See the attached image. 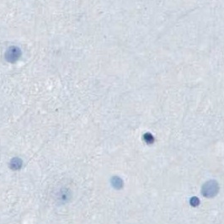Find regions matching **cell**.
Listing matches in <instances>:
<instances>
[{"label":"cell","mask_w":224,"mask_h":224,"mask_svg":"<svg viewBox=\"0 0 224 224\" xmlns=\"http://www.w3.org/2000/svg\"><path fill=\"white\" fill-rule=\"evenodd\" d=\"M218 192V185L216 181L211 180L206 182L202 187V194L205 197H213Z\"/></svg>","instance_id":"1"},{"label":"cell","mask_w":224,"mask_h":224,"mask_svg":"<svg viewBox=\"0 0 224 224\" xmlns=\"http://www.w3.org/2000/svg\"><path fill=\"white\" fill-rule=\"evenodd\" d=\"M20 56V50L16 46H12L7 51L5 58L7 61L10 62H16Z\"/></svg>","instance_id":"2"},{"label":"cell","mask_w":224,"mask_h":224,"mask_svg":"<svg viewBox=\"0 0 224 224\" xmlns=\"http://www.w3.org/2000/svg\"><path fill=\"white\" fill-rule=\"evenodd\" d=\"M113 185H115V187H116V188H120V187L122 185V182L121 180V179L116 177V178L113 179Z\"/></svg>","instance_id":"3"},{"label":"cell","mask_w":224,"mask_h":224,"mask_svg":"<svg viewBox=\"0 0 224 224\" xmlns=\"http://www.w3.org/2000/svg\"><path fill=\"white\" fill-rule=\"evenodd\" d=\"M144 139H145V142L148 143V144L153 143V138L152 137V135H150V134H146L144 136Z\"/></svg>","instance_id":"4"},{"label":"cell","mask_w":224,"mask_h":224,"mask_svg":"<svg viewBox=\"0 0 224 224\" xmlns=\"http://www.w3.org/2000/svg\"><path fill=\"white\" fill-rule=\"evenodd\" d=\"M12 167L14 168H18L20 167V161L19 159H14L13 160Z\"/></svg>","instance_id":"5"},{"label":"cell","mask_w":224,"mask_h":224,"mask_svg":"<svg viewBox=\"0 0 224 224\" xmlns=\"http://www.w3.org/2000/svg\"><path fill=\"white\" fill-rule=\"evenodd\" d=\"M190 203L192 205H197L199 204V200L197 199L196 197H193L192 199L190 200Z\"/></svg>","instance_id":"6"}]
</instances>
